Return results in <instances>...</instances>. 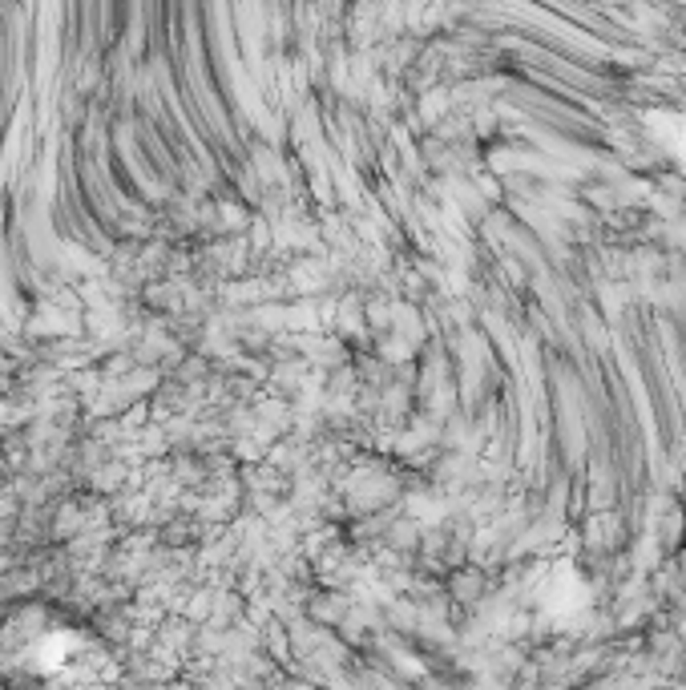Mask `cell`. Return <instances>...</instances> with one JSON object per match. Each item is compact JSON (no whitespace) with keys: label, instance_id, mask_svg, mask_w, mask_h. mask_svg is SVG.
<instances>
[{"label":"cell","instance_id":"obj_1","mask_svg":"<svg viewBox=\"0 0 686 690\" xmlns=\"http://www.w3.org/2000/svg\"><path fill=\"white\" fill-rule=\"evenodd\" d=\"M109 674V650L81 618L44 602L17 606L0 622L4 682H97Z\"/></svg>","mask_w":686,"mask_h":690}]
</instances>
